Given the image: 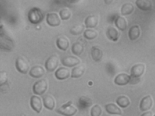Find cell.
Returning a JSON list of instances; mask_svg holds the SVG:
<instances>
[{"mask_svg":"<svg viewBox=\"0 0 155 116\" xmlns=\"http://www.w3.org/2000/svg\"></svg>","mask_w":155,"mask_h":116,"instance_id":"8d00e7d4","label":"cell"},{"mask_svg":"<svg viewBox=\"0 0 155 116\" xmlns=\"http://www.w3.org/2000/svg\"><path fill=\"white\" fill-rule=\"evenodd\" d=\"M116 102L117 104L122 108L127 107L130 103L129 98L124 95L119 96L116 99Z\"/></svg>","mask_w":155,"mask_h":116,"instance_id":"f1b7e54d","label":"cell"},{"mask_svg":"<svg viewBox=\"0 0 155 116\" xmlns=\"http://www.w3.org/2000/svg\"><path fill=\"white\" fill-rule=\"evenodd\" d=\"M8 75L5 71H1L0 72V85L1 86L5 84L7 81Z\"/></svg>","mask_w":155,"mask_h":116,"instance_id":"d6a6232c","label":"cell"},{"mask_svg":"<svg viewBox=\"0 0 155 116\" xmlns=\"http://www.w3.org/2000/svg\"><path fill=\"white\" fill-rule=\"evenodd\" d=\"M85 26L82 24H75L70 28V32L73 35H79L82 34L84 31Z\"/></svg>","mask_w":155,"mask_h":116,"instance_id":"83f0119b","label":"cell"},{"mask_svg":"<svg viewBox=\"0 0 155 116\" xmlns=\"http://www.w3.org/2000/svg\"><path fill=\"white\" fill-rule=\"evenodd\" d=\"M135 4L137 7L143 11H148L151 9L152 3L149 0H137Z\"/></svg>","mask_w":155,"mask_h":116,"instance_id":"44dd1931","label":"cell"},{"mask_svg":"<svg viewBox=\"0 0 155 116\" xmlns=\"http://www.w3.org/2000/svg\"><path fill=\"white\" fill-rule=\"evenodd\" d=\"M71 12L67 8H63L60 10L59 15L61 19L63 20H66L70 18L71 16Z\"/></svg>","mask_w":155,"mask_h":116,"instance_id":"4dcf8cb0","label":"cell"},{"mask_svg":"<svg viewBox=\"0 0 155 116\" xmlns=\"http://www.w3.org/2000/svg\"><path fill=\"white\" fill-rule=\"evenodd\" d=\"M145 69L144 64L141 63L136 64L131 67L130 76L131 77H139L143 73Z\"/></svg>","mask_w":155,"mask_h":116,"instance_id":"ba28073f","label":"cell"},{"mask_svg":"<svg viewBox=\"0 0 155 116\" xmlns=\"http://www.w3.org/2000/svg\"><path fill=\"white\" fill-rule=\"evenodd\" d=\"M98 33L95 30L88 29L85 30L83 32L84 37L88 40H92L98 36Z\"/></svg>","mask_w":155,"mask_h":116,"instance_id":"f546056e","label":"cell"},{"mask_svg":"<svg viewBox=\"0 0 155 116\" xmlns=\"http://www.w3.org/2000/svg\"><path fill=\"white\" fill-rule=\"evenodd\" d=\"M30 104L34 111L38 113L40 112L42 108V105L39 97L35 95L32 96L30 98Z\"/></svg>","mask_w":155,"mask_h":116,"instance_id":"52a82bcc","label":"cell"},{"mask_svg":"<svg viewBox=\"0 0 155 116\" xmlns=\"http://www.w3.org/2000/svg\"><path fill=\"white\" fill-rule=\"evenodd\" d=\"M91 54L93 60L98 62L101 60L103 53L102 50L98 46H94L91 49Z\"/></svg>","mask_w":155,"mask_h":116,"instance_id":"2e32d148","label":"cell"},{"mask_svg":"<svg viewBox=\"0 0 155 116\" xmlns=\"http://www.w3.org/2000/svg\"><path fill=\"white\" fill-rule=\"evenodd\" d=\"M153 116H155V115H154Z\"/></svg>","mask_w":155,"mask_h":116,"instance_id":"d590c367","label":"cell"},{"mask_svg":"<svg viewBox=\"0 0 155 116\" xmlns=\"http://www.w3.org/2000/svg\"><path fill=\"white\" fill-rule=\"evenodd\" d=\"M46 20L48 24L51 26H58L61 23V20L58 15L55 13H48L46 15Z\"/></svg>","mask_w":155,"mask_h":116,"instance_id":"30bf717a","label":"cell"},{"mask_svg":"<svg viewBox=\"0 0 155 116\" xmlns=\"http://www.w3.org/2000/svg\"><path fill=\"white\" fill-rule=\"evenodd\" d=\"M80 62V60L79 58L72 56H65L61 60L62 65L67 67H74L79 64Z\"/></svg>","mask_w":155,"mask_h":116,"instance_id":"8992f818","label":"cell"},{"mask_svg":"<svg viewBox=\"0 0 155 116\" xmlns=\"http://www.w3.org/2000/svg\"><path fill=\"white\" fill-rule=\"evenodd\" d=\"M44 106L49 110H53L55 106V101L52 96L49 95H45L43 99Z\"/></svg>","mask_w":155,"mask_h":116,"instance_id":"603a6c76","label":"cell"},{"mask_svg":"<svg viewBox=\"0 0 155 116\" xmlns=\"http://www.w3.org/2000/svg\"><path fill=\"white\" fill-rule=\"evenodd\" d=\"M131 78L130 76L122 73L118 74L114 79V83L119 85H124L127 84L130 81Z\"/></svg>","mask_w":155,"mask_h":116,"instance_id":"9c48e42d","label":"cell"},{"mask_svg":"<svg viewBox=\"0 0 155 116\" xmlns=\"http://www.w3.org/2000/svg\"><path fill=\"white\" fill-rule=\"evenodd\" d=\"M106 111L110 114H121L122 112L121 109L116 105L113 103H109L105 106Z\"/></svg>","mask_w":155,"mask_h":116,"instance_id":"d4e9b609","label":"cell"},{"mask_svg":"<svg viewBox=\"0 0 155 116\" xmlns=\"http://www.w3.org/2000/svg\"><path fill=\"white\" fill-rule=\"evenodd\" d=\"M2 38H1L0 46L1 48L4 50H9L13 48L14 44L12 40L9 38L4 36L2 34Z\"/></svg>","mask_w":155,"mask_h":116,"instance_id":"d6986e66","label":"cell"},{"mask_svg":"<svg viewBox=\"0 0 155 116\" xmlns=\"http://www.w3.org/2000/svg\"><path fill=\"white\" fill-rule=\"evenodd\" d=\"M106 35L109 40L114 42L117 41L119 37L118 31L113 27H109L107 29Z\"/></svg>","mask_w":155,"mask_h":116,"instance_id":"e0dca14e","label":"cell"},{"mask_svg":"<svg viewBox=\"0 0 155 116\" xmlns=\"http://www.w3.org/2000/svg\"><path fill=\"white\" fill-rule=\"evenodd\" d=\"M85 67L83 64L78 65L72 70L71 77L72 78H78L81 77L84 73Z\"/></svg>","mask_w":155,"mask_h":116,"instance_id":"7402d4cb","label":"cell"},{"mask_svg":"<svg viewBox=\"0 0 155 116\" xmlns=\"http://www.w3.org/2000/svg\"><path fill=\"white\" fill-rule=\"evenodd\" d=\"M140 33V30L138 26L134 25L131 26L128 32L129 39L132 41L137 40L139 37Z\"/></svg>","mask_w":155,"mask_h":116,"instance_id":"ffe728a7","label":"cell"},{"mask_svg":"<svg viewBox=\"0 0 155 116\" xmlns=\"http://www.w3.org/2000/svg\"><path fill=\"white\" fill-rule=\"evenodd\" d=\"M57 47L60 50L66 51L68 48L69 42L65 37L61 36L58 38L56 41Z\"/></svg>","mask_w":155,"mask_h":116,"instance_id":"cb8c5ba5","label":"cell"},{"mask_svg":"<svg viewBox=\"0 0 155 116\" xmlns=\"http://www.w3.org/2000/svg\"><path fill=\"white\" fill-rule=\"evenodd\" d=\"M48 87L47 80L42 79L36 82L33 86V92L37 95H42L46 92Z\"/></svg>","mask_w":155,"mask_h":116,"instance_id":"3957f363","label":"cell"},{"mask_svg":"<svg viewBox=\"0 0 155 116\" xmlns=\"http://www.w3.org/2000/svg\"><path fill=\"white\" fill-rule=\"evenodd\" d=\"M114 23L115 26L121 31H124L127 28V21L122 16H117L114 19Z\"/></svg>","mask_w":155,"mask_h":116,"instance_id":"ac0fdd59","label":"cell"},{"mask_svg":"<svg viewBox=\"0 0 155 116\" xmlns=\"http://www.w3.org/2000/svg\"><path fill=\"white\" fill-rule=\"evenodd\" d=\"M152 113L150 111H148L144 113L140 116H152Z\"/></svg>","mask_w":155,"mask_h":116,"instance_id":"836d02e7","label":"cell"},{"mask_svg":"<svg viewBox=\"0 0 155 116\" xmlns=\"http://www.w3.org/2000/svg\"><path fill=\"white\" fill-rule=\"evenodd\" d=\"M134 9V6L131 3H125L122 6L121 8V14L124 16L129 15L133 12Z\"/></svg>","mask_w":155,"mask_h":116,"instance_id":"4316f807","label":"cell"},{"mask_svg":"<svg viewBox=\"0 0 155 116\" xmlns=\"http://www.w3.org/2000/svg\"><path fill=\"white\" fill-rule=\"evenodd\" d=\"M45 71L42 66L36 65L33 66L29 72V75L32 77L36 78H40L45 74Z\"/></svg>","mask_w":155,"mask_h":116,"instance_id":"7c38bea8","label":"cell"},{"mask_svg":"<svg viewBox=\"0 0 155 116\" xmlns=\"http://www.w3.org/2000/svg\"><path fill=\"white\" fill-rule=\"evenodd\" d=\"M101 113V108L100 106L97 104L93 106L91 110V116H100Z\"/></svg>","mask_w":155,"mask_h":116,"instance_id":"1f68e13d","label":"cell"},{"mask_svg":"<svg viewBox=\"0 0 155 116\" xmlns=\"http://www.w3.org/2000/svg\"><path fill=\"white\" fill-rule=\"evenodd\" d=\"M15 66L19 72L24 74H26L29 68L28 62L25 58L21 56H19L16 59Z\"/></svg>","mask_w":155,"mask_h":116,"instance_id":"277c9868","label":"cell"},{"mask_svg":"<svg viewBox=\"0 0 155 116\" xmlns=\"http://www.w3.org/2000/svg\"><path fill=\"white\" fill-rule=\"evenodd\" d=\"M98 22L97 17L94 15H90L87 16L84 20V24L87 28H92L95 27Z\"/></svg>","mask_w":155,"mask_h":116,"instance_id":"9a60e30c","label":"cell"},{"mask_svg":"<svg viewBox=\"0 0 155 116\" xmlns=\"http://www.w3.org/2000/svg\"><path fill=\"white\" fill-rule=\"evenodd\" d=\"M72 102L69 101L61 105L56 110L58 113L64 116H72L77 111L76 108L72 105Z\"/></svg>","mask_w":155,"mask_h":116,"instance_id":"7a4b0ae2","label":"cell"},{"mask_svg":"<svg viewBox=\"0 0 155 116\" xmlns=\"http://www.w3.org/2000/svg\"><path fill=\"white\" fill-rule=\"evenodd\" d=\"M58 63V56L55 54H53L49 57L46 60L45 66L48 71L52 72L57 68Z\"/></svg>","mask_w":155,"mask_h":116,"instance_id":"5b68a950","label":"cell"},{"mask_svg":"<svg viewBox=\"0 0 155 116\" xmlns=\"http://www.w3.org/2000/svg\"><path fill=\"white\" fill-rule=\"evenodd\" d=\"M105 3L107 5H109L113 1L112 0H104Z\"/></svg>","mask_w":155,"mask_h":116,"instance_id":"e575fe53","label":"cell"},{"mask_svg":"<svg viewBox=\"0 0 155 116\" xmlns=\"http://www.w3.org/2000/svg\"><path fill=\"white\" fill-rule=\"evenodd\" d=\"M92 101L90 98L86 96H81L79 98L77 105L81 109H85L90 107L92 105Z\"/></svg>","mask_w":155,"mask_h":116,"instance_id":"5bb4252c","label":"cell"},{"mask_svg":"<svg viewBox=\"0 0 155 116\" xmlns=\"http://www.w3.org/2000/svg\"><path fill=\"white\" fill-rule=\"evenodd\" d=\"M152 103L153 100L150 95H148L144 97L140 102V110L143 111L149 110L152 106Z\"/></svg>","mask_w":155,"mask_h":116,"instance_id":"8fae6325","label":"cell"},{"mask_svg":"<svg viewBox=\"0 0 155 116\" xmlns=\"http://www.w3.org/2000/svg\"><path fill=\"white\" fill-rule=\"evenodd\" d=\"M70 75L69 69L64 67L58 69L55 72V76L58 79L63 80L68 78Z\"/></svg>","mask_w":155,"mask_h":116,"instance_id":"4fadbf2b","label":"cell"},{"mask_svg":"<svg viewBox=\"0 0 155 116\" xmlns=\"http://www.w3.org/2000/svg\"><path fill=\"white\" fill-rule=\"evenodd\" d=\"M28 18L31 23L36 24L42 21L44 18V15L39 8L34 7L29 10L28 13Z\"/></svg>","mask_w":155,"mask_h":116,"instance_id":"6da1fadb","label":"cell"},{"mask_svg":"<svg viewBox=\"0 0 155 116\" xmlns=\"http://www.w3.org/2000/svg\"><path fill=\"white\" fill-rule=\"evenodd\" d=\"M83 45L79 42H76L73 44L71 47V50L72 53L76 56L81 54L84 50Z\"/></svg>","mask_w":155,"mask_h":116,"instance_id":"484cf974","label":"cell"}]
</instances>
